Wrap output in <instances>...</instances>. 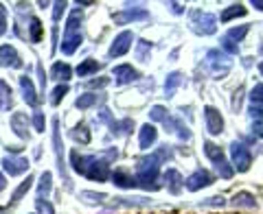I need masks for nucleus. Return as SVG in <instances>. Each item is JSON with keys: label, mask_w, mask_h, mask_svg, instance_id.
I'll list each match as a JSON object with an SVG mask.
<instances>
[{"label": "nucleus", "mask_w": 263, "mask_h": 214, "mask_svg": "<svg viewBox=\"0 0 263 214\" xmlns=\"http://www.w3.org/2000/svg\"><path fill=\"white\" fill-rule=\"evenodd\" d=\"M31 125H33V129H35L37 134H44V127H46L44 114H42V112H35V114H33V118H31Z\"/></svg>", "instance_id": "nucleus-39"}, {"label": "nucleus", "mask_w": 263, "mask_h": 214, "mask_svg": "<svg viewBox=\"0 0 263 214\" xmlns=\"http://www.w3.org/2000/svg\"><path fill=\"white\" fill-rule=\"evenodd\" d=\"M171 7H174V11H176V13H182V7H180L178 3H174V5H171Z\"/></svg>", "instance_id": "nucleus-48"}, {"label": "nucleus", "mask_w": 263, "mask_h": 214, "mask_svg": "<svg viewBox=\"0 0 263 214\" xmlns=\"http://www.w3.org/2000/svg\"><path fill=\"white\" fill-rule=\"evenodd\" d=\"M259 72H261V77H263V61L259 63Z\"/></svg>", "instance_id": "nucleus-50"}, {"label": "nucleus", "mask_w": 263, "mask_h": 214, "mask_svg": "<svg viewBox=\"0 0 263 214\" xmlns=\"http://www.w3.org/2000/svg\"><path fill=\"white\" fill-rule=\"evenodd\" d=\"M29 37H31V42L33 44H37L40 39H42V22H40L37 18H31L29 20Z\"/></svg>", "instance_id": "nucleus-31"}, {"label": "nucleus", "mask_w": 263, "mask_h": 214, "mask_svg": "<svg viewBox=\"0 0 263 214\" xmlns=\"http://www.w3.org/2000/svg\"><path fill=\"white\" fill-rule=\"evenodd\" d=\"M164 182L169 184V190H171V195H178L180 192V188H182V177H180V173L178 170H174V168H169L167 173H164Z\"/></svg>", "instance_id": "nucleus-23"}, {"label": "nucleus", "mask_w": 263, "mask_h": 214, "mask_svg": "<svg viewBox=\"0 0 263 214\" xmlns=\"http://www.w3.org/2000/svg\"><path fill=\"white\" fill-rule=\"evenodd\" d=\"M37 72H40V85H42V90H44L46 88V75H44V68L40 63H37Z\"/></svg>", "instance_id": "nucleus-43"}, {"label": "nucleus", "mask_w": 263, "mask_h": 214, "mask_svg": "<svg viewBox=\"0 0 263 214\" xmlns=\"http://www.w3.org/2000/svg\"><path fill=\"white\" fill-rule=\"evenodd\" d=\"M156 138H158V131H156V127L154 125H143L141 127V136H138V146L145 151V149H149V146L156 142Z\"/></svg>", "instance_id": "nucleus-19"}, {"label": "nucleus", "mask_w": 263, "mask_h": 214, "mask_svg": "<svg viewBox=\"0 0 263 214\" xmlns=\"http://www.w3.org/2000/svg\"><path fill=\"white\" fill-rule=\"evenodd\" d=\"M204 120H206L209 134L219 136L221 131H224V118H221V114H219L213 105H206V107H204Z\"/></svg>", "instance_id": "nucleus-12"}, {"label": "nucleus", "mask_w": 263, "mask_h": 214, "mask_svg": "<svg viewBox=\"0 0 263 214\" xmlns=\"http://www.w3.org/2000/svg\"><path fill=\"white\" fill-rule=\"evenodd\" d=\"M7 33V20L5 18H0V37H3Z\"/></svg>", "instance_id": "nucleus-44"}, {"label": "nucleus", "mask_w": 263, "mask_h": 214, "mask_svg": "<svg viewBox=\"0 0 263 214\" xmlns=\"http://www.w3.org/2000/svg\"><path fill=\"white\" fill-rule=\"evenodd\" d=\"M51 186H53V175L48 170H44L37 184V199H46V195L51 192Z\"/></svg>", "instance_id": "nucleus-26"}, {"label": "nucleus", "mask_w": 263, "mask_h": 214, "mask_svg": "<svg viewBox=\"0 0 263 214\" xmlns=\"http://www.w3.org/2000/svg\"><path fill=\"white\" fill-rule=\"evenodd\" d=\"M132 42H134V33H132V31H123V33H119V35L114 37V42H112V46H110L108 55L112 57V59H114V57L125 55V53L129 51Z\"/></svg>", "instance_id": "nucleus-11"}, {"label": "nucleus", "mask_w": 263, "mask_h": 214, "mask_svg": "<svg viewBox=\"0 0 263 214\" xmlns=\"http://www.w3.org/2000/svg\"><path fill=\"white\" fill-rule=\"evenodd\" d=\"M5 188H7V177L3 175V173H0V192H3Z\"/></svg>", "instance_id": "nucleus-46"}, {"label": "nucleus", "mask_w": 263, "mask_h": 214, "mask_svg": "<svg viewBox=\"0 0 263 214\" xmlns=\"http://www.w3.org/2000/svg\"><path fill=\"white\" fill-rule=\"evenodd\" d=\"M29 127H31V120H29V116H27L24 112H15V114H11V129H13V134L18 136V138L29 140V138H31Z\"/></svg>", "instance_id": "nucleus-15"}, {"label": "nucleus", "mask_w": 263, "mask_h": 214, "mask_svg": "<svg viewBox=\"0 0 263 214\" xmlns=\"http://www.w3.org/2000/svg\"><path fill=\"white\" fill-rule=\"evenodd\" d=\"M149 53H152V44L147 42V39H141L136 46V57H138V61H147L149 59Z\"/></svg>", "instance_id": "nucleus-34"}, {"label": "nucleus", "mask_w": 263, "mask_h": 214, "mask_svg": "<svg viewBox=\"0 0 263 214\" xmlns=\"http://www.w3.org/2000/svg\"><path fill=\"white\" fill-rule=\"evenodd\" d=\"M254 134H259L263 138V122H254Z\"/></svg>", "instance_id": "nucleus-45"}, {"label": "nucleus", "mask_w": 263, "mask_h": 214, "mask_svg": "<svg viewBox=\"0 0 263 214\" xmlns=\"http://www.w3.org/2000/svg\"><path fill=\"white\" fill-rule=\"evenodd\" d=\"M112 182H114V186H119V188H134V186H138L136 179L132 177L125 168L114 170V173H112Z\"/></svg>", "instance_id": "nucleus-22"}, {"label": "nucleus", "mask_w": 263, "mask_h": 214, "mask_svg": "<svg viewBox=\"0 0 263 214\" xmlns=\"http://www.w3.org/2000/svg\"><path fill=\"white\" fill-rule=\"evenodd\" d=\"M191 29L197 35H213L217 31V18L206 11H193L191 13Z\"/></svg>", "instance_id": "nucleus-6"}, {"label": "nucleus", "mask_w": 263, "mask_h": 214, "mask_svg": "<svg viewBox=\"0 0 263 214\" xmlns=\"http://www.w3.org/2000/svg\"><path fill=\"white\" fill-rule=\"evenodd\" d=\"M68 94V85L66 83H60L55 90H53V96H51V105H60L62 103V98Z\"/></svg>", "instance_id": "nucleus-38"}, {"label": "nucleus", "mask_w": 263, "mask_h": 214, "mask_svg": "<svg viewBox=\"0 0 263 214\" xmlns=\"http://www.w3.org/2000/svg\"><path fill=\"white\" fill-rule=\"evenodd\" d=\"M147 18H149V11H145V9H125L121 13H114V22L117 24H129V22L147 20Z\"/></svg>", "instance_id": "nucleus-18"}, {"label": "nucleus", "mask_w": 263, "mask_h": 214, "mask_svg": "<svg viewBox=\"0 0 263 214\" xmlns=\"http://www.w3.org/2000/svg\"><path fill=\"white\" fill-rule=\"evenodd\" d=\"M110 127H112V134H114V136H121V134H129L132 127H134V122H132L129 118L121 120V122H114V120H112Z\"/></svg>", "instance_id": "nucleus-33"}, {"label": "nucleus", "mask_w": 263, "mask_h": 214, "mask_svg": "<svg viewBox=\"0 0 263 214\" xmlns=\"http://www.w3.org/2000/svg\"><path fill=\"white\" fill-rule=\"evenodd\" d=\"M252 7H257L259 11H263V0H252Z\"/></svg>", "instance_id": "nucleus-47"}, {"label": "nucleus", "mask_w": 263, "mask_h": 214, "mask_svg": "<svg viewBox=\"0 0 263 214\" xmlns=\"http://www.w3.org/2000/svg\"><path fill=\"white\" fill-rule=\"evenodd\" d=\"M206 61L211 66V70L215 72V75L221 79L226 75V72L230 70V66H233V61L228 59V55L224 51H217V48H213V51L206 53Z\"/></svg>", "instance_id": "nucleus-9"}, {"label": "nucleus", "mask_w": 263, "mask_h": 214, "mask_svg": "<svg viewBox=\"0 0 263 214\" xmlns=\"http://www.w3.org/2000/svg\"><path fill=\"white\" fill-rule=\"evenodd\" d=\"M114 77H117V83H132V81L138 79V72L132 68L129 63H123V66H117L114 68Z\"/></svg>", "instance_id": "nucleus-20"}, {"label": "nucleus", "mask_w": 263, "mask_h": 214, "mask_svg": "<svg viewBox=\"0 0 263 214\" xmlns=\"http://www.w3.org/2000/svg\"><path fill=\"white\" fill-rule=\"evenodd\" d=\"M29 160L27 158H22V155H7V158L3 160V168L5 173L9 177H18L22 175V173H27L29 170Z\"/></svg>", "instance_id": "nucleus-10"}, {"label": "nucleus", "mask_w": 263, "mask_h": 214, "mask_svg": "<svg viewBox=\"0 0 263 214\" xmlns=\"http://www.w3.org/2000/svg\"><path fill=\"white\" fill-rule=\"evenodd\" d=\"M117 155H119L117 149L105 151V153L99 155V158L97 155H79L77 151H72L70 164L79 175L92 179V182H105V179L110 177V162L117 160Z\"/></svg>", "instance_id": "nucleus-1"}, {"label": "nucleus", "mask_w": 263, "mask_h": 214, "mask_svg": "<svg viewBox=\"0 0 263 214\" xmlns=\"http://www.w3.org/2000/svg\"><path fill=\"white\" fill-rule=\"evenodd\" d=\"M211 184H213V177H211V173L204 170V168H197L193 175L186 177V182H184L186 190H191V192L200 190V188H206V186H211Z\"/></svg>", "instance_id": "nucleus-13"}, {"label": "nucleus", "mask_w": 263, "mask_h": 214, "mask_svg": "<svg viewBox=\"0 0 263 214\" xmlns=\"http://www.w3.org/2000/svg\"><path fill=\"white\" fill-rule=\"evenodd\" d=\"M70 138L75 140V142H79V144H90V129L81 122V125H77L75 129H70Z\"/></svg>", "instance_id": "nucleus-27"}, {"label": "nucleus", "mask_w": 263, "mask_h": 214, "mask_svg": "<svg viewBox=\"0 0 263 214\" xmlns=\"http://www.w3.org/2000/svg\"><path fill=\"white\" fill-rule=\"evenodd\" d=\"M64 9H66V3H55V9H53V22L60 20V15L64 13Z\"/></svg>", "instance_id": "nucleus-41"}, {"label": "nucleus", "mask_w": 263, "mask_h": 214, "mask_svg": "<svg viewBox=\"0 0 263 214\" xmlns=\"http://www.w3.org/2000/svg\"><path fill=\"white\" fill-rule=\"evenodd\" d=\"M51 77L57 79V81H64V83H66V81L72 77V70H70L68 63L57 61V63H53V68H51Z\"/></svg>", "instance_id": "nucleus-25"}, {"label": "nucleus", "mask_w": 263, "mask_h": 214, "mask_svg": "<svg viewBox=\"0 0 263 214\" xmlns=\"http://www.w3.org/2000/svg\"><path fill=\"white\" fill-rule=\"evenodd\" d=\"M97 101H99V94L86 92V94H81L77 101H75V107H77V110H88V107H92Z\"/></svg>", "instance_id": "nucleus-29"}, {"label": "nucleus", "mask_w": 263, "mask_h": 214, "mask_svg": "<svg viewBox=\"0 0 263 214\" xmlns=\"http://www.w3.org/2000/svg\"><path fill=\"white\" fill-rule=\"evenodd\" d=\"M230 158H233L235 168L239 173H246L250 168V164H252V155L248 151V146L241 144V142H233V144H230Z\"/></svg>", "instance_id": "nucleus-8"}, {"label": "nucleus", "mask_w": 263, "mask_h": 214, "mask_svg": "<svg viewBox=\"0 0 263 214\" xmlns=\"http://www.w3.org/2000/svg\"><path fill=\"white\" fill-rule=\"evenodd\" d=\"M79 197H81V199H84L86 203H103L105 199H108V195H103V192H88V190H84Z\"/></svg>", "instance_id": "nucleus-37"}, {"label": "nucleus", "mask_w": 263, "mask_h": 214, "mask_svg": "<svg viewBox=\"0 0 263 214\" xmlns=\"http://www.w3.org/2000/svg\"><path fill=\"white\" fill-rule=\"evenodd\" d=\"M20 90H22V98L27 101V105L29 107H37V103H40V96H37V92H35V85H33V81H31V77H20Z\"/></svg>", "instance_id": "nucleus-16"}, {"label": "nucleus", "mask_w": 263, "mask_h": 214, "mask_svg": "<svg viewBox=\"0 0 263 214\" xmlns=\"http://www.w3.org/2000/svg\"><path fill=\"white\" fill-rule=\"evenodd\" d=\"M202 205H224V197H211V199L204 201Z\"/></svg>", "instance_id": "nucleus-42"}, {"label": "nucleus", "mask_w": 263, "mask_h": 214, "mask_svg": "<svg viewBox=\"0 0 263 214\" xmlns=\"http://www.w3.org/2000/svg\"><path fill=\"white\" fill-rule=\"evenodd\" d=\"M0 68H22V59L11 44L0 46Z\"/></svg>", "instance_id": "nucleus-14"}, {"label": "nucleus", "mask_w": 263, "mask_h": 214, "mask_svg": "<svg viewBox=\"0 0 263 214\" xmlns=\"http://www.w3.org/2000/svg\"><path fill=\"white\" fill-rule=\"evenodd\" d=\"M31 186H33V177L29 175V177L24 179V182H20V186H18V188H15V190H13L11 199H13V201H20L22 197H24V195H27V192L31 190Z\"/></svg>", "instance_id": "nucleus-32"}, {"label": "nucleus", "mask_w": 263, "mask_h": 214, "mask_svg": "<svg viewBox=\"0 0 263 214\" xmlns=\"http://www.w3.org/2000/svg\"><path fill=\"white\" fill-rule=\"evenodd\" d=\"M101 70V63L97 59H84L79 66H77V75L79 77H90V75H97Z\"/></svg>", "instance_id": "nucleus-24"}, {"label": "nucleus", "mask_w": 263, "mask_h": 214, "mask_svg": "<svg viewBox=\"0 0 263 214\" xmlns=\"http://www.w3.org/2000/svg\"><path fill=\"white\" fill-rule=\"evenodd\" d=\"M13 105V90L7 81L0 79V112H9Z\"/></svg>", "instance_id": "nucleus-21"}, {"label": "nucleus", "mask_w": 263, "mask_h": 214, "mask_svg": "<svg viewBox=\"0 0 263 214\" xmlns=\"http://www.w3.org/2000/svg\"><path fill=\"white\" fill-rule=\"evenodd\" d=\"M204 153H206V158H209L213 164H215V168H217V173H219V177H224V179H230V177H233L235 168L226 162L224 153H221V149H219L217 144H213V142H204Z\"/></svg>", "instance_id": "nucleus-4"}, {"label": "nucleus", "mask_w": 263, "mask_h": 214, "mask_svg": "<svg viewBox=\"0 0 263 214\" xmlns=\"http://www.w3.org/2000/svg\"><path fill=\"white\" fill-rule=\"evenodd\" d=\"M53 149H55V158H57V168H60V175L64 179L66 188H72L70 177L66 173V162H64V144H62V136H60V118H53Z\"/></svg>", "instance_id": "nucleus-5"}, {"label": "nucleus", "mask_w": 263, "mask_h": 214, "mask_svg": "<svg viewBox=\"0 0 263 214\" xmlns=\"http://www.w3.org/2000/svg\"><path fill=\"white\" fill-rule=\"evenodd\" d=\"M241 15H246V7L243 5H233L221 13V22H230L233 18H241Z\"/></svg>", "instance_id": "nucleus-30"}, {"label": "nucleus", "mask_w": 263, "mask_h": 214, "mask_svg": "<svg viewBox=\"0 0 263 214\" xmlns=\"http://www.w3.org/2000/svg\"><path fill=\"white\" fill-rule=\"evenodd\" d=\"M180 85H182V75H180V72H171V75L167 77V81H164V94L174 96Z\"/></svg>", "instance_id": "nucleus-28"}, {"label": "nucleus", "mask_w": 263, "mask_h": 214, "mask_svg": "<svg viewBox=\"0 0 263 214\" xmlns=\"http://www.w3.org/2000/svg\"><path fill=\"white\" fill-rule=\"evenodd\" d=\"M248 24H241L239 29H230L224 37H221V48H224L226 53L230 55H237L239 53V42L246 37V33H248Z\"/></svg>", "instance_id": "nucleus-7"}, {"label": "nucleus", "mask_w": 263, "mask_h": 214, "mask_svg": "<svg viewBox=\"0 0 263 214\" xmlns=\"http://www.w3.org/2000/svg\"><path fill=\"white\" fill-rule=\"evenodd\" d=\"M250 116L257 120L263 118V85H254L250 92Z\"/></svg>", "instance_id": "nucleus-17"}, {"label": "nucleus", "mask_w": 263, "mask_h": 214, "mask_svg": "<svg viewBox=\"0 0 263 214\" xmlns=\"http://www.w3.org/2000/svg\"><path fill=\"white\" fill-rule=\"evenodd\" d=\"M81 22H84L81 9H72L68 20H66V29H64V39H62V53L64 55H72L81 46V42H84Z\"/></svg>", "instance_id": "nucleus-3"}, {"label": "nucleus", "mask_w": 263, "mask_h": 214, "mask_svg": "<svg viewBox=\"0 0 263 214\" xmlns=\"http://www.w3.org/2000/svg\"><path fill=\"white\" fill-rule=\"evenodd\" d=\"M5 15H7V9H5V5L0 3V18H5Z\"/></svg>", "instance_id": "nucleus-49"}, {"label": "nucleus", "mask_w": 263, "mask_h": 214, "mask_svg": "<svg viewBox=\"0 0 263 214\" xmlns=\"http://www.w3.org/2000/svg\"><path fill=\"white\" fill-rule=\"evenodd\" d=\"M164 158H171V151L167 149V146H162V149H158L154 155H149L147 160H141L138 162V175H136V184L143 186V188H156V177H158V168H160V162Z\"/></svg>", "instance_id": "nucleus-2"}, {"label": "nucleus", "mask_w": 263, "mask_h": 214, "mask_svg": "<svg viewBox=\"0 0 263 214\" xmlns=\"http://www.w3.org/2000/svg\"><path fill=\"white\" fill-rule=\"evenodd\" d=\"M235 205H246V208H254L257 205V201H254V197L250 192H239V195H235V199H233Z\"/></svg>", "instance_id": "nucleus-35"}, {"label": "nucleus", "mask_w": 263, "mask_h": 214, "mask_svg": "<svg viewBox=\"0 0 263 214\" xmlns=\"http://www.w3.org/2000/svg\"><path fill=\"white\" fill-rule=\"evenodd\" d=\"M149 118L156 120V122H164V120L169 118V112L164 110L162 105H154V107H152V112H149Z\"/></svg>", "instance_id": "nucleus-36"}, {"label": "nucleus", "mask_w": 263, "mask_h": 214, "mask_svg": "<svg viewBox=\"0 0 263 214\" xmlns=\"http://www.w3.org/2000/svg\"><path fill=\"white\" fill-rule=\"evenodd\" d=\"M35 210H37V214H55L53 203L46 199H35Z\"/></svg>", "instance_id": "nucleus-40"}]
</instances>
